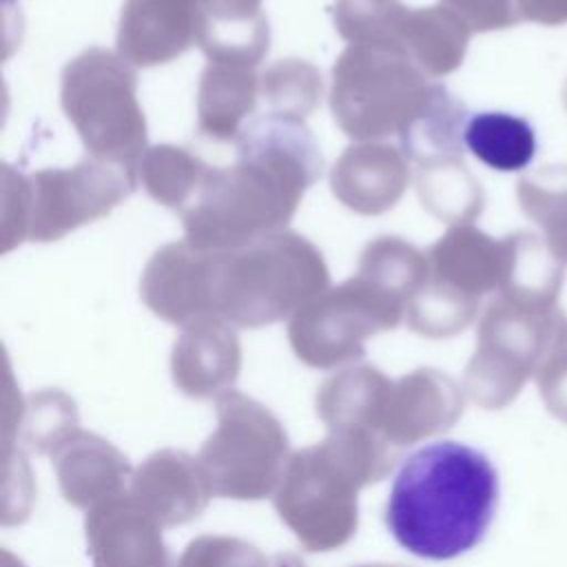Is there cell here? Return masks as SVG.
I'll return each mask as SVG.
<instances>
[{
	"mask_svg": "<svg viewBox=\"0 0 567 567\" xmlns=\"http://www.w3.org/2000/svg\"><path fill=\"white\" fill-rule=\"evenodd\" d=\"M498 503L492 461L456 441L416 450L401 465L388 496L385 525L414 556L450 560L478 545Z\"/></svg>",
	"mask_w": 567,
	"mask_h": 567,
	"instance_id": "6da1fadb",
	"label": "cell"
},
{
	"mask_svg": "<svg viewBox=\"0 0 567 567\" xmlns=\"http://www.w3.org/2000/svg\"><path fill=\"white\" fill-rule=\"evenodd\" d=\"M394 467V447L370 430H330L290 454L275 509L308 551L343 547L359 527V489Z\"/></svg>",
	"mask_w": 567,
	"mask_h": 567,
	"instance_id": "7a4b0ae2",
	"label": "cell"
},
{
	"mask_svg": "<svg viewBox=\"0 0 567 567\" xmlns=\"http://www.w3.org/2000/svg\"><path fill=\"white\" fill-rule=\"evenodd\" d=\"M288 458V434L266 405L233 390L217 396V427L197 454L213 496L235 501L272 496Z\"/></svg>",
	"mask_w": 567,
	"mask_h": 567,
	"instance_id": "3957f363",
	"label": "cell"
},
{
	"mask_svg": "<svg viewBox=\"0 0 567 567\" xmlns=\"http://www.w3.org/2000/svg\"><path fill=\"white\" fill-rule=\"evenodd\" d=\"M84 534L93 567H177L162 525L128 492L86 509Z\"/></svg>",
	"mask_w": 567,
	"mask_h": 567,
	"instance_id": "277c9868",
	"label": "cell"
},
{
	"mask_svg": "<svg viewBox=\"0 0 567 567\" xmlns=\"http://www.w3.org/2000/svg\"><path fill=\"white\" fill-rule=\"evenodd\" d=\"M399 319L396 306L357 303L350 308L341 303L315 306L299 315L290 326V341L301 361L315 368H332L363 354L361 341L377 332L392 328Z\"/></svg>",
	"mask_w": 567,
	"mask_h": 567,
	"instance_id": "5b68a950",
	"label": "cell"
},
{
	"mask_svg": "<svg viewBox=\"0 0 567 567\" xmlns=\"http://www.w3.org/2000/svg\"><path fill=\"white\" fill-rule=\"evenodd\" d=\"M463 412L456 383L434 370H416L392 381L381 416L379 434L392 447L450 430Z\"/></svg>",
	"mask_w": 567,
	"mask_h": 567,
	"instance_id": "8992f818",
	"label": "cell"
},
{
	"mask_svg": "<svg viewBox=\"0 0 567 567\" xmlns=\"http://www.w3.org/2000/svg\"><path fill=\"white\" fill-rule=\"evenodd\" d=\"M128 494L162 525H184L197 518L213 489L199 461L182 450L153 452L133 470Z\"/></svg>",
	"mask_w": 567,
	"mask_h": 567,
	"instance_id": "52a82bcc",
	"label": "cell"
},
{
	"mask_svg": "<svg viewBox=\"0 0 567 567\" xmlns=\"http://www.w3.org/2000/svg\"><path fill=\"white\" fill-rule=\"evenodd\" d=\"M60 492L66 503L93 505L128 492L133 470L126 456L97 434L73 430L51 452Z\"/></svg>",
	"mask_w": 567,
	"mask_h": 567,
	"instance_id": "ba28073f",
	"label": "cell"
},
{
	"mask_svg": "<svg viewBox=\"0 0 567 567\" xmlns=\"http://www.w3.org/2000/svg\"><path fill=\"white\" fill-rule=\"evenodd\" d=\"M239 372V348L219 326H199L184 334L173 354V379L195 399L224 394Z\"/></svg>",
	"mask_w": 567,
	"mask_h": 567,
	"instance_id": "9c48e42d",
	"label": "cell"
},
{
	"mask_svg": "<svg viewBox=\"0 0 567 567\" xmlns=\"http://www.w3.org/2000/svg\"><path fill=\"white\" fill-rule=\"evenodd\" d=\"M390 385L392 381L370 365L346 370L321 385L317 414L328 430H370L379 434Z\"/></svg>",
	"mask_w": 567,
	"mask_h": 567,
	"instance_id": "30bf717a",
	"label": "cell"
},
{
	"mask_svg": "<svg viewBox=\"0 0 567 567\" xmlns=\"http://www.w3.org/2000/svg\"><path fill=\"white\" fill-rule=\"evenodd\" d=\"M463 142L476 159L501 173L529 166L538 146L532 122L505 111L474 113L465 124Z\"/></svg>",
	"mask_w": 567,
	"mask_h": 567,
	"instance_id": "8fae6325",
	"label": "cell"
},
{
	"mask_svg": "<svg viewBox=\"0 0 567 567\" xmlns=\"http://www.w3.org/2000/svg\"><path fill=\"white\" fill-rule=\"evenodd\" d=\"M177 567H270V558L244 538L206 534L186 545Z\"/></svg>",
	"mask_w": 567,
	"mask_h": 567,
	"instance_id": "7c38bea8",
	"label": "cell"
},
{
	"mask_svg": "<svg viewBox=\"0 0 567 567\" xmlns=\"http://www.w3.org/2000/svg\"><path fill=\"white\" fill-rule=\"evenodd\" d=\"M27 441L29 445L44 454L53 452V447L73 430H78V416L73 410V403H66L64 408H58L55 403H40L31 405L27 416Z\"/></svg>",
	"mask_w": 567,
	"mask_h": 567,
	"instance_id": "4fadbf2b",
	"label": "cell"
},
{
	"mask_svg": "<svg viewBox=\"0 0 567 567\" xmlns=\"http://www.w3.org/2000/svg\"><path fill=\"white\" fill-rule=\"evenodd\" d=\"M538 385L547 410L567 423V368L545 370L538 379Z\"/></svg>",
	"mask_w": 567,
	"mask_h": 567,
	"instance_id": "5bb4252c",
	"label": "cell"
},
{
	"mask_svg": "<svg viewBox=\"0 0 567 567\" xmlns=\"http://www.w3.org/2000/svg\"><path fill=\"white\" fill-rule=\"evenodd\" d=\"M270 567H306V565L295 554H275L270 558Z\"/></svg>",
	"mask_w": 567,
	"mask_h": 567,
	"instance_id": "9a60e30c",
	"label": "cell"
},
{
	"mask_svg": "<svg viewBox=\"0 0 567 567\" xmlns=\"http://www.w3.org/2000/svg\"><path fill=\"white\" fill-rule=\"evenodd\" d=\"M359 567H405V565H359Z\"/></svg>",
	"mask_w": 567,
	"mask_h": 567,
	"instance_id": "2e32d148",
	"label": "cell"
}]
</instances>
